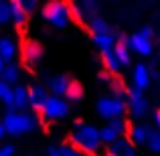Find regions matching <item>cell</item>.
Instances as JSON below:
<instances>
[{
    "mask_svg": "<svg viewBox=\"0 0 160 156\" xmlns=\"http://www.w3.org/2000/svg\"><path fill=\"white\" fill-rule=\"evenodd\" d=\"M69 144L85 156H103V142L99 136V128L93 124H79L69 134Z\"/></svg>",
    "mask_w": 160,
    "mask_h": 156,
    "instance_id": "1",
    "label": "cell"
},
{
    "mask_svg": "<svg viewBox=\"0 0 160 156\" xmlns=\"http://www.w3.org/2000/svg\"><path fill=\"white\" fill-rule=\"evenodd\" d=\"M2 124L6 128L8 136L18 138V136H24V134L37 132L41 128V118L35 112H28V109H22V112L6 109V113L2 118Z\"/></svg>",
    "mask_w": 160,
    "mask_h": 156,
    "instance_id": "2",
    "label": "cell"
},
{
    "mask_svg": "<svg viewBox=\"0 0 160 156\" xmlns=\"http://www.w3.org/2000/svg\"><path fill=\"white\" fill-rule=\"evenodd\" d=\"M41 14L51 27L65 28L73 20V6L69 4V0H47L41 8Z\"/></svg>",
    "mask_w": 160,
    "mask_h": 156,
    "instance_id": "3",
    "label": "cell"
},
{
    "mask_svg": "<svg viewBox=\"0 0 160 156\" xmlns=\"http://www.w3.org/2000/svg\"><path fill=\"white\" fill-rule=\"evenodd\" d=\"M71 108H69V102L61 95H51L45 99L43 108H41V120L43 122H61L69 116Z\"/></svg>",
    "mask_w": 160,
    "mask_h": 156,
    "instance_id": "4",
    "label": "cell"
},
{
    "mask_svg": "<svg viewBox=\"0 0 160 156\" xmlns=\"http://www.w3.org/2000/svg\"><path fill=\"white\" fill-rule=\"evenodd\" d=\"M95 112H98V116L103 118L106 122L124 118V113H126V99L113 98V95H103V98H99L98 103H95Z\"/></svg>",
    "mask_w": 160,
    "mask_h": 156,
    "instance_id": "5",
    "label": "cell"
},
{
    "mask_svg": "<svg viewBox=\"0 0 160 156\" xmlns=\"http://www.w3.org/2000/svg\"><path fill=\"white\" fill-rule=\"evenodd\" d=\"M152 39H154V31L150 27H144L138 33L130 35L126 41H128V47L132 53L140 55V57H148V55H152Z\"/></svg>",
    "mask_w": 160,
    "mask_h": 156,
    "instance_id": "6",
    "label": "cell"
},
{
    "mask_svg": "<svg viewBox=\"0 0 160 156\" xmlns=\"http://www.w3.org/2000/svg\"><path fill=\"white\" fill-rule=\"evenodd\" d=\"M126 109L134 120H144V116L148 113V99L144 98V91L134 85L126 89Z\"/></svg>",
    "mask_w": 160,
    "mask_h": 156,
    "instance_id": "7",
    "label": "cell"
},
{
    "mask_svg": "<svg viewBox=\"0 0 160 156\" xmlns=\"http://www.w3.org/2000/svg\"><path fill=\"white\" fill-rule=\"evenodd\" d=\"M0 102L4 103V108H6V109H12V112H22V109L28 108V87L16 83V85L10 87V91H8Z\"/></svg>",
    "mask_w": 160,
    "mask_h": 156,
    "instance_id": "8",
    "label": "cell"
},
{
    "mask_svg": "<svg viewBox=\"0 0 160 156\" xmlns=\"http://www.w3.org/2000/svg\"><path fill=\"white\" fill-rule=\"evenodd\" d=\"M126 132H128V122L124 118H118V120H109L106 122L103 128H99V136H102L103 146L116 142L118 138H124Z\"/></svg>",
    "mask_w": 160,
    "mask_h": 156,
    "instance_id": "9",
    "label": "cell"
},
{
    "mask_svg": "<svg viewBox=\"0 0 160 156\" xmlns=\"http://www.w3.org/2000/svg\"><path fill=\"white\" fill-rule=\"evenodd\" d=\"M45 55V47L39 43V41H32V39H27L20 47V57H22V63L28 67H35L41 63Z\"/></svg>",
    "mask_w": 160,
    "mask_h": 156,
    "instance_id": "10",
    "label": "cell"
},
{
    "mask_svg": "<svg viewBox=\"0 0 160 156\" xmlns=\"http://www.w3.org/2000/svg\"><path fill=\"white\" fill-rule=\"evenodd\" d=\"M103 156H136V148L128 138H118L116 142L103 146Z\"/></svg>",
    "mask_w": 160,
    "mask_h": 156,
    "instance_id": "11",
    "label": "cell"
},
{
    "mask_svg": "<svg viewBox=\"0 0 160 156\" xmlns=\"http://www.w3.org/2000/svg\"><path fill=\"white\" fill-rule=\"evenodd\" d=\"M152 130H154L152 126L144 124V122H136V124H128V132L126 134H128V140L134 146H140V144H146Z\"/></svg>",
    "mask_w": 160,
    "mask_h": 156,
    "instance_id": "12",
    "label": "cell"
},
{
    "mask_svg": "<svg viewBox=\"0 0 160 156\" xmlns=\"http://www.w3.org/2000/svg\"><path fill=\"white\" fill-rule=\"evenodd\" d=\"M47 98H49V89L43 83H32L28 87V108L32 112H41V108H43Z\"/></svg>",
    "mask_w": 160,
    "mask_h": 156,
    "instance_id": "13",
    "label": "cell"
},
{
    "mask_svg": "<svg viewBox=\"0 0 160 156\" xmlns=\"http://www.w3.org/2000/svg\"><path fill=\"white\" fill-rule=\"evenodd\" d=\"M150 81H152V77H150V67L144 65V63H138V65H134L132 69V83L134 87H138V89H148L150 87Z\"/></svg>",
    "mask_w": 160,
    "mask_h": 156,
    "instance_id": "14",
    "label": "cell"
},
{
    "mask_svg": "<svg viewBox=\"0 0 160 156\" xmlns=\"http://www.w3.org/2000/svg\"><path fill=\"white\" fill-rule=\"evenodd\" d=\"M20 55V47L12 37H2L0 39V57L6 63H14L16 57Z\"/></svg>",
    "mask_w": 160,
    "mask_h": 156,
    "instance_id": "15",
    "label": "cell"
},
{
    "mask_svg": "<svg viewBox=\"0 0 160 156\" xmlns=\"http://www.w3.org/2000/svg\"><path fill=\"white\" fill-rule=\"evenodd\" d=\"M69 81H71V77H67V75H53V77L47 79L45 87L49 89L51 95H61V98H65V91H67V87H69Z\"/></svg>",
    "mask_w": 160,
    "mask_h": 156,
    "instance_id": "16",
    "label": "cell"
},
{
    "mask_svg": "<svg viewBox=\"0 0 160 156\" xmlns=\"http://www.w3.org/2000/svg\"><path fill=\"white\" fill-rule=\"evenodd\" d=\"M91 39H93V45L99 49V53H102V51H108V49H113V45H116L118 39H120V35H118L116 31H109V33H91Z\"/></svg>",
    "mask_w": 160,
    "mask_h": 156,
    "instance_id": "17",
    "label": "cell"
},
{
    "mask_svg": "<svg viewBox=\"0 0 160 156\" xmlns=\"http://www.w3.org/2000/svg\"><path fill=\"white\" fill-rule=\"evenodd\" d=\"M0 77L4 79V81L8 83V85H16V83H20V77H22V69H20L18 63H6L2 69V73H0Z\"/></svg>",
    "mask_w": 160,
    "mask_h": 156,
    "instance_id": "18",
    "label": "cell"
},
{
    "mask_svg": "<svg viewBox=\"0 0 160 156\" xmlns=\"http://www.w3.org/2000/svg\"><path fill=\"white\" fill-rule=\"evenodd\" d=\"M128 37H120V39L116 41V45H113V53L118 55V59H120L122 67H128L132 65V51H130L128 47Z\"/></svg>",
    "mask_w": 160,
    "mask_h": 156,
    "instance_id": "19",
    "label": "cell"
},
{
    "mask_svg": "<svg viewBox=\"0 0 160 156\" xmlns=\"http://www.w3.org/2000/svg\"><path fill=\"white\" fill-rule=\"evenodd\" d=\"M102 63H103V67H106V71L112 73V75H120V71L124 69L122 63H120V59H118V55L113 53V49L102 51Z\"/></svg>",
    "mask_w": 160,
    "mask_h": 156,
    "instance_id": "20",
    "label": "cell"
},
{
    "mask_svg": "<svg viewBox=\"0 0 160 156\" xmlns=\"http://www.w3.org/2000/svg\"><path fill=\"white\" fill-rule=\"evenodd\" d=\"M83 95H85L83 85L77 81V79H71L69 87H67V91H65V99H67V102H81Z\"/></svg>",
    "mask_w": 160,
    "mask_h": 156,
    "instance_id": "21",
    "label": "cell"
},
{
    "mask_svg": "<svg viewBox=\"0 0 160 156\" xmlns=\"http://www.w3.org/2000/svg\"><path fill=\"white\" fill-rule=\"evenodd\" d=\"M8 4H10V14H12V24H16L18 28H22L24 24H27L28 20V14L22 10V8L18 6V4L14 2V0H8Z\"/></svg>",
    "mask_w": 160,
    "mask_h": 156,
    "instance_id": "22",
    "label": "cell"
},
{
    "mask_svg": "<svg viewBox=\"0 0 160 156\" xmlns=\"http://www.w3.org/2000/svg\"><path fill=\"white\" fill-rule=\"evenodd\" d=\"M49 156H85L81 154L79 150H75L71 144H59V146H49L47 150Z\"/></svg>",
    "mask_w": 160,
    "mask_h": 156,
    "instance_id": "23",
    "label": "cell"
},
{
    "mask_svg": "<svg viewBox=\"0 0 160 156\" xmlns=\"http://www.w3.org/2000/svg\"><path fill=\"white\" fill-rule=\"evenodd\" d=\"M87 23H89V31L91 33H109L112 28H109L108 20L102 18V16H91V18H87Z\"/></svg>",
    "mask_w": 160,
    "mask_h": 156,
    "instance_id": "24",
    "label": "cell"
},
{
    "mask_svg": "<svg viewBox=\"0 0 160 156\" xmlns=\"http://www.w3.org/2000/svg\"><path fill=\"white\" fill-rule=\"evenodd\" d=\"M109 91H112V95L113 98H122V99H126V87H124V83H122V79L118 77V75H113L112 79H109Z\"/></svg>",
    "mask_w": 160,
    "mask_h": 156,
    "instance_id": "25",
    "label": "cell"
},
{
    "mask_svg": "<svg viewBox=\"0 0 160 156\" xmlns=\"http://www.w3.org/2000/svg\"><path fill=\"white\" fill-rule=\"evenodd\" d=\"M16 4H18L20 8H22L27 14H35L37 10L41 8V4H43V0H14Z\"/></svg>",
    "mask_w": 160,
    "mask_h": 156,
    "instance_id": "26",
    "label": "cell"
},
{
    "mask_svg": "<svg viewBox=\"0 0 160 156\" xmlns=\"http://www.w3.org/2000/svg\"><path fill=\"white\" fill-rule=\"evenodd\" d=\"M95 8H98V2H95V0H81L79 12H81L85 18H91V16H95Z\"/></svg>",
    "mask_w": 160,
    "mask_h": 156,
    "instance_id": "27",
    "label": "cell"
},
{
    "mask_svg": "<svg viewBox=\"0 0 160 156\" xmlns=\"http://www.w3.org/2000/svg\"><path fill=\"white\" fill-rule=\"evenodd\" d=\"M12 20V14H10V4L8 0H0V27L8 24Z\"/></svg>",
    "mask_w": 160,
    "mask_h": 156,
    "instance_id": "28",
    "label": "cell"
},
{
    "mask_svg": "<svg viewBox=\"0 0 160 156\" xmlns=\"http://www.w3.org/2000/svg\"><path fill=\"white\" fill-rule=\"evenodd\" d=\"M146 146H148L152 152H160V132L158 130H152L148 136V140H146Z\"/></svg>",
    "mask_w": 160,
    "mask_h": 156,
    "instance_id": "29",
    "label": "cell"
},
{
    "mask_svg": "<svg viewBox=\"0 0 160 156\" xmlns=\"http://www.w3.org/2000/svg\"><path fill=\"white\" fill-rule=\"evenodd\" d=\"M16 148L14 144H0V156H14Z\"/></svg>",
    "mask_w": 160,
    "mask_h": 156,
    "instance_id": "30",
    "label": "cell"
},
{
    "mask_svg": "<svg viewBox=\"0 0 160 156\" xmlns=\"http://www.w3.org/2000/svg\"><path fill=\"white\" fill-rule=\"evenodd\" d=\"M8 91H10V85H8V83H6V81H4V79H2V77H0V99H2V98H4V95H6V93H8Z\"/></svg>",
    "mask_w": 160,
    "mask_h": 156,
    "instance_id": "31",
    "label": "cell"
},
{
    "mask_svg": "<svg viewBox=\"0 0 160 156\" xmlns=\"http://www.w3.org/2000/svg\"><path fill=\"white\" fill-rule=\"evenodd\" d=\"M154 126H156V130L160 132V109L154 112Z\"/></svg>",
    "mask_w": 160,
    "mask_h": 156,
    "instance_id": "32",
    "label": "cell"
},
{
    "mask_svg": "<svg viewBox=\"0 0 160 156\" xmlns=\"http://www.w3.org/2000/svg\"><path fill=\"white\" fill-rule=\"evenodd\" d=\"M8 134H6V128H4V124H2V120H0V142H4V138H6Z\"/></svg>",
    "mask_w": 160,
    "mask_h": 156,
    "instance_id": "33",
    "label": "cell"
},
{
    "mask_svg": "<svg viewBox=\"0 0 160 156\" xmlns=\"http://www.w3.org/2000/svg\"><path fill=\"white\" fill-rule=\"evenodd\" d=\"M4 65H6V61H4L2 57H0V73H2V69H4Z\"/></svg>",
    "mask_w": 160,
    "mask_h": 156,
    "instance_id": "34",
    "label": "cell"
}]
</instances>
